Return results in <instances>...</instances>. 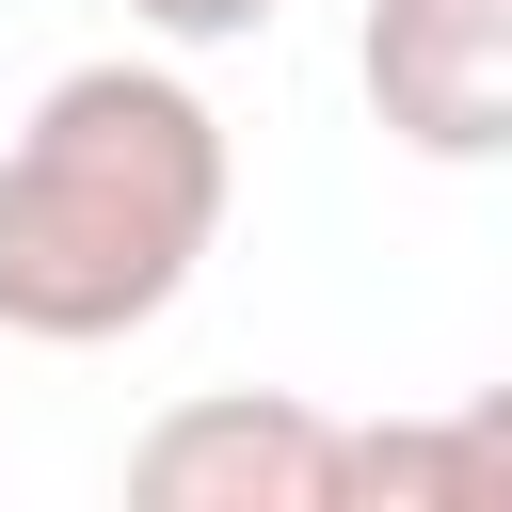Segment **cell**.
<instances>
[{
	"label": "cell",
	"instance_id": "cell-1",
	"mask_svg": "<svg viewBox=\"0 0 512 512\" xmlns=\"http://www.w3.org/2000/svg\"><path fill=\"white\" fill-rule=\"evenodd\" d=\"M240 208V144L176 64H64L0 144V336L112 352L144 336Z\"/></svg>",
	"mask_w": 512,
	"mask_h": 512
},
{
	"label": "cell",
	"instance_id": "cell-2",
	"mask_svg": "<svg viewBox=\"0 0 512 512\" xmlns=\"http://www.w3.org/2000/svg\"><path fill=\"white\" fill-rule=\"evenodd\" d=\"M128 496H144V512H352V416H320V400H288V384L176 400V416L128 448Z\"/></svg>",
	"mask_w": 512,
	"mask_h": 512
},
{
	"label": "cell",
	"instance_id": "cell-3",
	"mask_svg": "<svg viewBox=\"0 0 512 512\" xmlns=\"http://www.w3.org/2000/svg\"><path fill=\"white\" fill-rule=\"evenodd\" d=\"M352 80L400 160H448V176L512 160V0H368Z\"/></svg>",
	"mask_w": 512,
	"mask_h": 512
},
{
	"label": "cell",
	"instance_id": "cell-4",
	"mask_svg": "<svg viewBox=\"0 0 512 512\" xmlns=\"http://www.w3.org/2000/svg\"><path fill=\"white\" fill-rule=\"evenodd\" d=\"M352 512H512V384L448 416H352Z\"/></svg>",
	"mask_w": 512,
	"mask_h": 512
},
{
	"label": "cell",
	"instance_id": "cell-5",
	"mask_svg": "<svg viewBox=\"0 0 512 512\" xmlns=\"http://www.w3.org/2000/svg\"><path fill=\"white\" fill-rule=\"evenodd\" d=\"M128 16H144L160 48H240V32H272L288 0H128Z\"/></svg>",
	"mask_w": 512,
	"mask_h": 512
}]
</instances>
